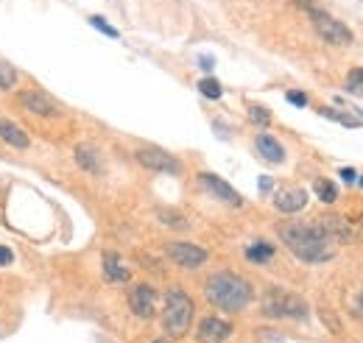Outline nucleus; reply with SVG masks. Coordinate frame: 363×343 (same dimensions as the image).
I'll list each match as a JSON object with an SVG mask.
<instances>
[{
  "label": "nucleus",
  "mask_w": 363,
  "mask_h": 343,
  "mask_svg": "<svg viewBox=\"0 0 363 343\" xmlns=\"http://www.w3.org/2000/svg\"><path fill=\"white\" fill-rule=\"evenodd\" d=\"M355 112H357V115H360V117H363V112H360V109H355Z\"/></svg>",
  "instance_id": "obj_34"
},
{
  "label": "nucleus",
  "mask_w": 363,
  "mask_h": 343,
  "mask_svg": "<svg viewBox=\"0 0 363 343\" xmlns=\"http://www.w3.org/2000/svg\"><path fill=\"white\" fill-rule=\"evenodd\" d=\"M0 137L9 143V146H15V148H28L31 146V140H28V134L20 128V126H15L12 120H0Z\"/></svg>",
  "instance_id": "obj_15"
},
{
  "label": "nucleus",
  "mask_w": 363,
  "mask_h": 343,
  "mask_svg": "<svg viewBox=\"0 0 363 343\" xmlns=\"http://www.w3.org/2000/svg\"><path fill=\"white\" fill-rule=\"evenodd\" d=\"M288 101L294 106H308V95L305 92H288Z\"/></svg>",
  "instance_id": "obj_28"
},
{
  "label": "nucleus",
  "mask_w": 363,
  "mask_h": 343,
  "mask_svg": "<svg viewBox=\"0 0 363 343\" xmlns=\"http://www.w3.org/2000/svg\"><path fill=\"white\" fill-rule=\"evenodd\" d=\"M76 162H79L87 173H95V176L104 170L101 157H98V151H95L93 146H79V148H76Z\"/></svg>",
  "instance_id": "obj_17"
},
{
  "label": "nucleus",
  "mask_w": 363,
  "mask_h": 343,
  "mask_svg": "<svg viewBox=\"0 0 363 343\" xmlns=\"http://www.w3.org/2000/svg\"><path fill=\"white\" fill-rule=\"evenodd\" d=\"M305 9H308V14H310V20H313V28H316V34L327 42V45H349L352 42V31L341 23V20H335V17H330L327 12H322V9H316V6H308V3H302Z\"/></svg>",
  "instance_id": "obj_5"
},
{
  "label": "nucleus",
  "mask_w": 363,
  "mask_h": 343,
  "mask_svg": "<svg viewBox=\"0 0 363 343\" xmlns=\"http://www.w3.org/2000/svg\"><path fill=\"white\" fill-rule=\"evenodd\" d=\"M129 307L137 318H151L157 313V291L151 285H134L129 293Z\"/></svg>",
  "instance_id": "obj_9"
},
{
  "label": "nucleus",
  "mask_w": 363,
  "mask_h": 343,
  "mask_svg": "<svg viewBox=\"0 0 363 343\" xmlns=\"http://www.w3.org/2000/svg\"><path fill=\"white\" fill-rule=\"evenodd\" d=\"M341 179H344V182H349V184H352V182H357V173H355V170H352V168H341Z\"/></svg>",
  "instance_id": "obj_30"
},
{
  "label": "nucleus",
  "mask_w": 363,
  "mask_h": 343,
  "mask_svg": "<svg viewBox=\"0 0 363 343\" xmlns=\"http://www.w3.org/2000/svg\"><path fill=\"white\" fill-rule=\"evenodd\" d=\"M137 162H140L142 168H149V170H157V173H171V176L182 173L179 159L171 157V154L162 151V148H140V151H137Z\"/></svg>",
  "instance_id": "obj_6"
},
{
  "label": "nucleus",
  "mask_w": 363,
  "mask_h": 343,
  "mask_svg": "<svg viewBox=\"0 0 363 343\" xmlns=\"http://www.w3.org/2000/svg\"><path fill=\"white\" fill-rule=\"evenodd\" d=\"M90 23H93V28H98L101 34H106V37H112V39H118L120 34H118V28H112L104 17H90Z\"/></svg>",
  "instance_id": "obj_25"
},
{
  "label": "nucleus",
  "mask_w": 363,
  "mask_h": 343,
  "mask_svg": "<svg viewBox=\"0 0 363 343\" xmlns=\"http://www.w3.org/2000/svg\"><path fill=\"white\" fill-rule=\"evenodd\" d=\"M204 296L212 307L218 310H230V313H238L243 310L249 302H252V285L238 277V273H212L204 285Z\"/></svg>",
  "instance_id": "obj_2"
},
{
  "label": "nucleus",
  "mask_w": 363,
  "mask_h": 343,
  "mask_svg": "<svg viewBox=\"0 0 363 343\" xmlns=\"http://www.w3.org/2000/svg\"><path fill=\"white\" fill-rule=\"evenodd\" d=\"M352 315L363 321V291H360V293L355 296V302H352Z\"/></svg>",
  "instance_id": "obj_27"
},
{
  "label": "nucleus",
  "mask_w": 363,
  "mask_h": 343,
  "mask_svg": "<svg viewBox=\"0 0 363 343\" xmlns=\"http://www.w3.org/2000/svg\"><path fill=\"white\" fill-rule=\"evenodd\" d=\"M357 182H360V187H363V176H357Z\"/></svg>",
  "instance_id": "obj_33"
},
{
  "label": "nucleus",
  "mask_w": 363,
  "mask_h": 343,
  "mask_svg": "<svg viewBox=\"0 0 363 343\" xmlns=\"http://www.w3.org/2000/svg\"><path fill=\"white\" fill-rule=\"evenodd\" d=\"M308 302L299 299L297 293H288L282 288H271L263 296V315L268 318H294V321H305L308 318Z\"/></svg>",
  "instance_id": "obj_4"
},
{
  "label": "nucleus",
  "mask_w": 363,
  "mask_h": 343,
  "mask_svg": "<svg viewBox=\"0 0 363 343\" xmlns=\"http://www.w3.org/2000/svg\"><path fill=\"white\" fill-rule=\"evenodd\" d=\"M168 257L176 265L193 271V268H198V265L207 262V248H201L196 243H168Z\"/></svg>",
  "instance_id": "obj_8"
},
{
  "label": "nucleus",
  "mask_w": 363,
  "mask_h": 343,
  "mask_svg": "<svg viewBox=\"0 0 363 343\" xmlns=\"http://www.w3.org/2000/svg\"><path fill=\"white\" fill-rule=\"evenodd\" d=\"M20 104H23L28 112L42 115V117H53V115H59V106H56L45 92H39V90H26V92H20Z\"/></svg>",
  "instance_id": "obj_12"
},
{
  "label": "nucleus",
  "mask_w": 363,
  "mask_h": 343,
  "mask_svg": "<svg viewBox=\"0 0 363 343\" xmlns=\"http://www.w3.org/2000/svg\"><path fill=\"white\" fill-rule=\"evenodd\" d=\"M249 117H252L254 123H260V126H268V123H271V115H268V109H263V106H252V109H249Z\"/></svg>",
  "instance_id": "obj_26"
},
{
  "label": "nucleus",
  "mask_w": 363,
  "mask_h": 343,
  "mask_svg": "<svg viewBox=\"0 0 363 343\" xmlns=\"http://www.w3.org/2000/svg\"><path fill=\"white\" fill-rule=\"evenodd\" d=\"M104 277L109 282H126L129 280V268L123 265V259L118 254H106L104 257Z\"/></svg>",
  "instance_id": "obj_16"
},
{
  "label": "nucleus",
  "mask_w": 363,
  "mask_h": 343,
  "mask_svg": "<svg viewBox=\"0 0 363 343\" xmlns=\"http://www.w3.org/2000/svg\"><path fill=\"white\" fill-rule=\"evenodd\" d=\"M157 218L165 224V226H171V229H187V218L185 215H179V213H174V210H157Z\"/></svg>",
  "instance_id": "obj_20"
},
{
  "label": "nucleus",
  "mask_w": 363,
  "mask_h": 343,
  "mask_svg": "<svg viewBox=\"0 0 363 343\" xmlns=\"http://www.w3.org/2000/svg\"><path fill=\"white\" fill-rule=\"evenodd\" d=\"M198 182H201V187H204L210 195H215L218 201L230 204V207H241V204H243L241 193H238L235 187H230L221 176H215V173H198Z\"/></svg>",
  "instance_id": "obj_7"
},
{
  "label": "nucleus",
  "mask_w": 363,
  "mask_h": 343,
  "mask_svg": "<svg viewBox=\"0 0 363 343\" xmlns=\"http://www.w3.org/2000/svg\"><path fill=\"white\" fill-rule=\"evenodd\" d=\"M277 235L302 262H327L335 257V243L319 221L316 224H305V221L282 224Z\"/></svg>",
  "instance_id": "obj_1"
},
{
  "label": "nucleus",
  "mask_w": 363,
  "mask_h": 343,
  "mask_svg": "<svg viewBox=\"0 0 363 343\" xmlns=\"http://www.w3.org/2000/svg\"><path fill=\"white\" fill-rule=\"evenodd\" d=\"M165 332L171 337H182L193 324V302L182 288H171L165 293V313H162Z\"/></svg>",
  "instance_id": "obj_3"
},
{
  "label": "nucleus",
  "mask_w": 363,
  "mask_h": 343,
  "mask_svg": "<svg viewBox=\"0 0 363 343\" xmlns=\"http://www.w3.org/2000/svg\"><path fill=\"white\" fill-rule=\"evenodd\" d=\"M15 84H17V70L9 61L0 59V90H12Z\"/></svg>",
  "instance_id": "obj_21"
},
{
  "label": "nucleus",
  "mask_w": 363,
  "mask_h": 343,
  "mask_svg": "<svg viewBox=\"0 0 363 343\" xmlns=\"http://www.w3.org/2000/svg\"><path fill=\"white\" fill-rule=\"evenodd\" d=\"M313 190H316L319 201H324V204H333V201L338 198V190H335V184H333V182H327V179H316Z\"/></svg>",
  "instance_id": "obj_19"
},
{
  "label": "nucleus",
  "mask_w": 363,
  "mask_h": 343,
  "mask_svg": "<svg viewBox=\"0 0 363 343\" xmlns=\"http://www.w3.org/2000/svg\"><path fill=\"white\" fill-rule=\"evenodd\" d=\"M201 70H212V59L210 56H201Z\"/></svg>",
  "instance_id": "obj_31"
},
{
  "label": "nucleus",
  "mask_w": 363,
  "mask_h": 343,
  "mask_svg": "<svg viewBox=\"0 0 363 343\" xmlns=\"http://www.w3.org/2000/svg\"><path fill=\"white\" fill-rule=\"evenodd\" d=\"M260 190H263V193H268V190H271V179H268V176H263V179H260Z\"/></svg>",
  "instance_id": "obj_32"
},
{
  "label": "nucleus",
  "mask_w": 363,
  "mask_h": 343,
  "mask_svg": "<svg viewBox=\"0 0 363 343\" xmlns=\"http://www.w3.org/2000/svg\"><path fill=\"white\" fill-rule=\"evenodd\" d=\"M305 204H308V193L302 187H288V190H279L274 195V207L279 213H288V215L305 210Z\"/></svg>",
  "instance_id": "obj_11"
},
{
  "label": "nucleus",
  "mask_w": 363,
  "mask_h": 343,
  "mask_svg": "<svg viewBox=\"0 0 363 343\" xmlns=\"http://www.w3.org/2000/svg\"><path fill=\"white\" fill-rule=\"evenodd\" d=\"M232 335V324L224 321V318H204L198 324V340L201 343H224L227 337Z\"/></svg>",
  "instance_id": "obj_10"
},
{
  "label": "nucleus",
  "mask_w": 363,
  "mask_h": 343,
  "mask_svg": "<svg viewBox=\"0 0 363 343\" xmlns=\"http://www.w3.org/2000/svg\"><path fill=\"white\" fill-rule=\"evenodd\" d=\"M322 115L330 117V120H338V123H344V126H349V128H357V126H360L357 117H349V115H344V112H338V109H322Z\"/></svg>",
  "instance_id": "obj_23"
},
{
  "label": "nucleus",
  "mask_w": 363,
  "mask_h": 343,
  "mask_svg": "<svg viewBox=\"0 0 363 343\" xmlns=\"http://www.w3.org/2000/svg\"><path fill=\"white\" fill-rule=\"evenodd\" d=\"M15 259V254H12V248H6V246H0V265H9Z\"/></svg>",
  "instance_id": "obj_29"
},
{
  "label": "nucleus",
  "mask_w": 363,
  "mask_h": 343,
  "mask_svg": "<svg viewBox=\"0 0 363 343\" xmlns=\"http://www.w3.org/2000/svg\"><path fill=\"white\" fill-rule=\"evenodd\" d=\"M346 90L355 95H363V70L360 67H355V70L346 76Z\"/></svg>",
  "instance_id": "obj_24"
},
{
  "label": "nucleus",
  "mask_w": 363,
  "mask_h": 343,
  "mask_svg": "<svg viewBox=\"0 0 363 343\" xmlns=\"http://www.w3.org/2000/svg\"><path fill=\"white\" fill-rule=\"evenodd\" d=\"M246 257H249L252 262H266V259H271V257H274V246H271V243H266V240L252 243V246L246 248Z\"/></svg>",
  "instance_id": "obj_18"
},
{
  "label": "nucleus",
  "mask_w": 363,
  "mask_h": 343,
  "mask_svg": "<svg viewBox=\"0 0 363 343\" xmlns=\"http://www.w3.org/2000/svg\"><path fill=\"white\" fill-rule=\"evenodd\" d=\"M198 92L204 95V98H221L224 95V90H221V84H218L215 79H204V81H198Z\"/></svg>",
  "instance_id": "obj_22"
},
{
  "label": "nucleus",
  "mask_w": 363,
  "mask_h": 343,
  "mask_svg": "<svg viewBox=\"0 0 363 343\" xmlns=\"http://www.w3.org/2000/svg\"><path fill=\"white\" fill-rule=\"evenodd\" d=\"M319 224L327 229V235L333 237V243L338 246V243H349L352 240V226L344 221V218H338V215H333V218H319Z\"/></svg>",
  "instance_id": "obj_13"
},
{
  "label": "nucleus",
  "mask_w": 363,
  "mask_h": 343,
  "mask_svg": "<svg viewBox=\"0 0 363 343\" xmlns=\"http://www.w3.org/2000/svg\"><path fill=\"white\" fill-rule=\"evenodd\" d=\"M257 151H260V157H266L268 162H274V165H279L282 159H285V151H282V146L274 140L271 134H257Z\"/></svg>",
  "instance_id": "obj_14"
}]
</instances>
